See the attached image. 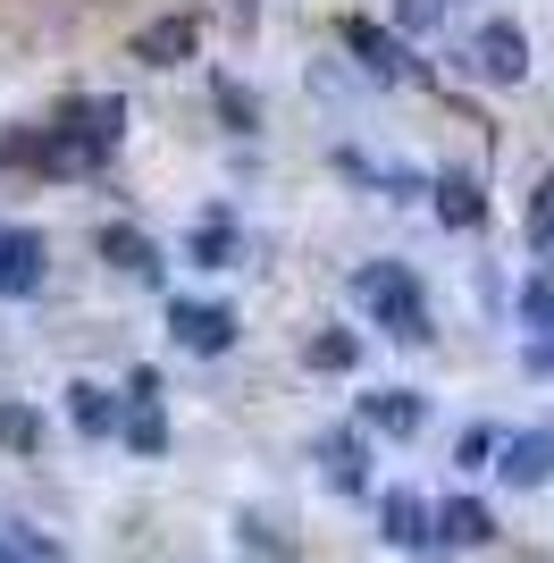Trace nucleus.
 Returning a JSON list of instances; mask_svg holds the SVG:
<instances>
[{
	"label": "nucleus",
	"instance_id": "393cba45",
	"mask_svg": "<svg viewBox=\"0 0 554 563\" xmlns=\"http://www.w3.org/2000/svg\"><path fill=\"white\" fill-rule=\"evenodd\" d=\"M505 446V438H496V429H462L454 438V463H487V454Z\"/></svg>",
	"mask_w": 554,
	"mask_h": 563
},
{
	"label": "nucleus",
	"instance_id": "bb28decb",
	"mask_svg": "<svg viewBox=\"0 0 554 563\" xmlns=\"http://www.w3.org/2000/svg\"><path fill=\"white\" fill-rule=\"evenodd\" d=\"M235 9H253V0H235Z\"/></svg>",
	"mask_w": 554,
	"mask_h": 563
},
{
	"label": "nucleus",
	"instance_id": "0eeeda50",
	"mask_svg": "<svg viewBox=\"0 0 554 563\" xmlns=\"http://www.w3.org/2000/svg\"><path fill=\"white\" fill-rule=\"evenodd\" d=\"M496 454H505V463H496L505 488H546L554 479V429H521V438H505Z\"/></svg>",
	"mask_w": 554,
	"mask_h": 563
},
{
	"label": "nucleus",
	"instance_id": "a211bd4d",
	"mask_svg": "<svg viewBox=\"0 0 554 563\" xmlns=\"http://www.w3.org/2000/svg\"><path fill=\"white\" fill-rule=\"evenodd\" d=\"M0 563H59V547L43 530H25V521H0Z\"/></svg>",
	"mask_w": 554,
	"mask_h": 563
},
{
	"label": "nucleus",
	"instance_id": "423d86ee",
	"mask_svg": "<svg viewBox=\"0 0 554 563\" xmlns=\"http://www.w3.org/2000/svg\"><path fill=\"white\" fill-rule=\"evenodd\" d=\"M51 269V244L34 228H0V295H34Z\"/></svg>",
	"mask_w": 554,
	"mask_h": 563
},
{
	"label": "nucleus",
	"instance_id": "b1692460",
	"mask_svg": "<svg viewBox=\"0 0 554 563\" xmlns=\"http://www.w3.org/2000/svg\"><path fill=\"white\" fill-rule=\"evenodd\" d=\"M445 18V0H395V34H429Z\"/></svg>",
	"mask_w": 554,
	"mask_h": 563
},
{
	"label": "nucleus",
	"instance_id": "6e6552de",
	"mask_svg": "<svg viewBox=\"0 0 554 563\" xmlns=\"http://www.w3.org/2000/svg\"><path fill=\"white\" fill-rule=\"evenodd\" d=\"M193 51H202V25H193V18H152L135 34V59H143V68H185Z\"/></svg>",
	"mask_w": 554,
	"mask_h": 563
},
{
	"label": "nucleus",
	"instance_id": "f03ea898",
	"mask_svg": "<svg viewBox=\"0 0 554 563\" xmlns=\"http://www.w3.org/2000/svg\"><path fill=\"white\" fill-rule=\"evenodd\" d=\"M353 303L378 320V329H395V336H437L429 329V295H420V278L403 269V261H369V269H353Z\"/></svg>",
	"mask_w": 554,
	"mask_h": 563
},
{
	"label": "nucleus",
	"instance_id": "39448f33",
	"mask_svg": "<svg viewBox=\"0 0 554 563\" xmlns=\"http://www.w3.org/2000/svg\"><path fill=\"white\" fill-rule=\"evenodd\" d=\"M168 345L177 353H228L235 345V311L228 303H168Z\"/></svg>",
	"mask_w": 554,
	"mask_h": 563
},
{
	"label": "nucleus",
	"instance_id": "aec40b11",
	"mask_svg": "<svg viewBox=\"0 0 554 563\" xmlns=\"http://www.w3.org/2000/svg\"><path fill=\"white\" fill-rule=\"evenodd\" d=\"M521 228H530V253L554 261V177H538V186H530V219H521Z\"/></svg>",
	"mask_w": 554,
	"mask_h": 563
},
{
	"label": "nucleus",
	"instance_id": "4be33fe9",
	"mask_svg": "<svg viewBox=\"0 0 554 563\" xmlns=\"http://www.w3.org/2000/svg\"><path fill=\"white\" fill-rule=\"evenodd\" d=\"M521 329H554V278H521Z\"/></svg>",
	"mask_w": 554,
	"mask_h": 563
},
{
	"label": "nucleus",
	"instance_id": "a878e982",
	"mask_svg": "<svg viewBox=\"0 0 554 563\" xmlns=\"http://www.w3.org/2000/svg\"><path fill=\"white\" fill-rule=\"evenodd\" d=\"M521 362H530V371H538V378H554V329H538V336H530V345H521Z\"/></svg>",
	"mask_w": 554,
	"mask_h": 563
},
{
	"label": "nucleus",
	"instance_id": "f8f14e48",
	"mask_svg": "<svg viewBox=\"0 0 554 563\" xmlns=\"http://www.w3.org/2000/svg\"><path fill=\"white\" fill-rule=\"evenodd\" d=\"M420 412H429V404H420L412 387H378V396H362V421L378 429V438H412Z\"/></svg>",
	"mask_w": 554,
	"mask_h": 563
},
{
	"label": "nucleus",
	"instance_id": "5701e85b",
	"mask_svg": "<svg viewBox=\"0 0 554 563\" xmlns=\"http://www.w3.org/2000/svg\"><path fill=\"white\" fill-rule=\"evenodd\" d=\"M219 110H228V126H235V135H253V126H261L253 93H244V85H235V76H219Z\"/></svg>",
	"mask_w": 554,
	"mask_h": 563
},
{
	"label": "nucleus",
	"instance_id": "6ab92c4d",
	"mask_svg": "<svg viewBox=\"0 0 554 563\" xmlns=\"http://www.w3.org/2000/svg\"><path fill=\"white\" fill-rule=\"evenodd\" d=\"M0 446L34 454V446H43V412H34V404H0Z\"/></svg>",
	"mask_w": 554,
	"mask_h": 563
},
{
	"label": "nucleus",
	"instance_id": "1a4fd4ad",
	"mask_svg": "<svg viewBox=\"0 0 554 563\" xmlns=\"http://www.w3.org/2000/svg\"><path fill=\"white\" fill-rule=\"evenodd\" d=\"M101 261H110L118 278H135V286H160V244H152V235L143 228H101Z\"/></svg>",
	"mask_w": 554,
	"mask_h": 563
},
{
	"label": "nucleus",
	"instance_id": "dca6fc26",
	"mask_svg": "<svg viewBox=\"0 0 554 563\" xmlns=\"http://www.w3.org/2000/svg\"><path fill=\"white\" fill-rule=\"evenodd\" d=\"M185 244H193V261H202V269H235V219H228V211H202Z\"/></svg>",
	"mask_w": 554,
	"mask_h": 563
},
{
	"label": "nucleus",
	"instance_id": "412c9836",
	"mask_svg": "<svg viewBox=\"0 0 554 563\" xmlns=\"http://www.w3.org/2000/svg\"><path fill=\"white\" fill-rule=\"evenodd\" d=\"M353 353H362V345H353L345 329H320L311 345H302V362H311V371H353Z\"/></svg>",
	"mask_w": 554,
	"mask_h": 563
},
{
	"label": "nucleus",
	"instance_id": "f3484780",
	"mask_svg": "<svg viewBox=\"0 0 554 563\" xmlns=\"http://www.w3.org/2000/svg\"><path fill=\"white\" fill-rule=\"evenodd\" d=\"M68 412H76V429H85V438H110V429H118V404L101 396L92 378H76V387H68Z\"/></svg>",
	"mask_w": 554,
	"mask_h": 563
},
{
	"label": "nucleus",
	"instance_id": "2eb2a0df",
	"mask_svg": "<svg viewBox=\"0 0 554 563\" xmlns=\"http://www.w3.org/2000/svg\"><path fill=\"white\" fill-rule=\"evenodd\" d=\"M437 219H445V228H479V219H487V194H479V177L445 168V177H437Z\"/></svg>",
	"mask_w": 554,
	"mask_h": 563
},
{
	"label": "nucleus",
	"instance_id": "20e7f679",
	"mask_svg": "<svg viewBox=\"0 0 554 563\" xmlns=\"http://www.w3.org/2000/svg\"><path fill=\"white\" fill-rule=\"evenodd\" d=\"M345 51L378 76V85H412L420 76V59L403 51V34H387V25H369V18H345Z\"/></svg>",
	"mask_w": 554,
	"mask_h": 563
},
{
	"label": "nucleus",
	"instance_id": "ddd939ff",
	"mask_svg": "<svg viewBox=\"0 0 554 563\" xmlns=\"http://www.w3.org/2000/svg\"><path fill=\"white\" fill-rule=\"evenodd\" d=\"M496 539V514H487L479 496H454V505H437V547H487Z\"/></svg>",
	"mask_w": 554,
	"mask_h": 563
},
{
	"label": "nucleus",
	"instance_id": "9d476101",
	"mask_svg": "<svg viewBox=\"0 0 554 563\" xmlns=\"http://www.w3.org/2000/svg\"><path fill=\"white\" fill-rule=\"evenodd\" d=\"M378 539L387 547H437V514H429L412 488H395L387 505H378Z\"/></svg>",
	"mask_w": 554,
	"mask_h": 563
},
{
	"label": "nucleus",
	"instance_id": "9b49d317",
	"mask_svg": "<svg viewBox=\"0 0 554 563\" xmlns=\"http://www.w3.org/2000/svg\"><path fill=\"white\" fill-rule=\"evenodd\" d=\"M118 438H126L135 454H160V446H168V421H160V387H135V396H126V412H118Z\"/></svg>",
	"mask_w": 554,
	"mask_h": 563
},
{
	"label": "nucleus",
	"instance_id": "4468645a",
	"mask_svg": "<svg viewBox=\"0 0 554 563\" xmlns=\"http://www.w3.org/2000/svg\"><path fill=\"white\" fill-rule=\"evenodd\" d=\"M320 471H328V488H336V496H353L369 479V446L353 438V429H336V438H320Z\"/></svg>",
	"mask_w": 554,
	"mask_h": 563
},
{
	"label": "nucleus",
	"instance_id": "7ed1b4c3",
	"mask_svg": "<svg viewBox=\"0 0 554 563\" xmlns=\"http://www.w3.org/2000/svg\"><path fill=\"white\" fill-rule=\"evenodd\" d=\"M470 68H479L487 85H530V34L512 18H487L479 34H470Z\"/></svg>",
	"mask_w": 554,
	"mask_h": 563
},
{
	"label": "nucleus",
	"instance_id": "f257e3e1",
	"mask_svg": "<svg viewBox=\"0 0 554 563\" xmlns=\"http://www.w3.org/2000/svg\"><path fill=\"white\" fill-rule=\"evenodd\" d=\"M118 135H126V101L92 93V101H68V110H59V135H43L34 161L43 168H101L118 152Z\"/></svg>",
	"mask_w": 554,
	"mask_h": 563
}]
</instances>
